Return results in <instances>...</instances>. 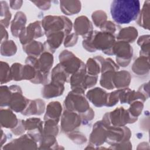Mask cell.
<instances>
[{
    "instance_id": "bcb514c9",
    "label": "cell",
    "mask_w": 150,
    "mask_h": 150,
    "mask_svg": "<svg viewBox=\"0 0 150 150\" xmlns=\"http://www.w3.org/2000/svg\"><path fill=\"white\" fill-rule=\"evenodd\" d=\"M23 1H10V6L11 8L15 10L19 9L22 6Z\"/></svg>"
},
{
    "instance_id": "30bf717a",
    "label": "cell",
    "mask_w": 150,
    "mask_h": 150,
    "mask_svg": "<svg viewBox=\"0 0 150 150\" xmlns=\"http://www.w3.org/2000/svg\"><path fill=\"white\" fill-rule=\"evenodd\" d=\"M81 118L78 112L65 110L61 118V128L63 132H70L79 127Z\"/></svg>"
},
{
    "instance_id": "d590c367",
    "label": "cell",
    "mask_w": 150,
    "mask_h": 150,
    "mask_svg": "<svg viewBox=\"0 0 150 150\" xmlns=\"http://www.w3.org/2000/svg\"><path fill=\"white\" fill-rule=\"evenodd\" d=\"M91 18L94 25L97 27H100L105 22L107 21L106 13L102 10H98L92 13Z\"/></svg>"
},
{
    "instance_id": "ba28073f",
    "label": "cell",
    "mask_w": 150,
    "mask_h": 150,
    "mask_svg": "<svg viewBox=\"0 0 150 150\" xmlns=\"http://www.w3.org/2000/svg\"><path fill=\"white\" fill-rule=\"evenodd\" d=\"M108 116L110 124L117 127L124 126L128 123H134L138 119V117L132 116L128 110L124 109V107L117 108L113 111L108 112Z\"/></svg>"
},
{
    "instance_id": "277c9868",
    "label": "cell",
    "mask_w": 150,
    "mask_h": 150,
    "mask_svg": "<svg viewBox=\"0 0 150 150\" xmlns=\"http://www.w3.org/2000/svg\"><path fill=\"white\" fill-rule=\"evenodd\" d=\"M84 92L72 90L69 92L64 101L66 110L79 114L86 112L90 108V105L84 96Z\"/></svg>"
},
{
    "instance_id": "5bb4252c",
    "label": "cell",
    "mask_w": 150,
    "mask_h": 150,
    "mask_svg": "<svg viewBox=\"0 0 150 150\" xmlns=\"http://www.w3.org/2000/svg\"><path fill=\"white\" fill-rule=\"evenodd\" d=\"M75 33L82 36L84 38L88 36L93 32V25L87 17L80 16L77 17L74 24Z\"/></svg>"
},
{
    "instance_id": "cb8c5ba5",
    "label": "cell",
    "mask_w": 150,
    "mask_h": 150,
    "mask_svg": "<svg viewBox=\"0 0 150 150\" xmlns=\"http://www.w3.org/2000/svg\"><path fill=\"white\" fill-rule=\"evenodd\" d=\"M60 7L64 14L73 15L81 11V4L79 1H61Z\"/></svg>"
},
{
    "instance_id": "2e32d148",
    "label": "cell",
    "mask_w": 150,
    "mask_h": 150,
    "mask_svg": "<svg viewBox=\"0 0 150 150\" xmlns=\"http://www.w3.org/2000/svg\"><path fill=\"white\" fill-rule=\"evenodd\" d=\"M64 36L65 34L63 31L53 32L46 35L47 40L43 44L44 49L51 53H54L62 44Z\"/></svg>"
},
{
    "instance_id": "52a82bcc",
    "label": "cell",
    "mask_w": 150,
    "mask_h": 150,
    "mask_svg": "<svg viewBox=\"0 0 150 150\" xmlns=\"http://www.w3.org/2000/svg\"><path fill=\"white\" fill-rule=\"evenodd\" d=\"M59 60L60 63L70 76L76 72L84 63L73 53L68 50H63L60 53Z\"/></svg>"
},
{
    "instance_id": "3957f363",
    "label": "cell",
    "mask_w": 150,
    "mask_h": 150,
    "mask_svg": "<svg viewBox=\"0 0 150 150\" xmlns=\"http://www.w3.org/2000/svg\"><path fill=\"white\" fill-rule=\"evenodd\" d=\"M41 24L46 35L63 31L65 36H67L71 31L73 26L71 21L64 16H46L42 21Z\"/></svg>"
},
{
    "instance_id": "8d00e7d4",
    "label": "cell",
    "mask_w": 150,
    "mask_h": 150,
    "mask_svg": "<svg viewBox=\"0 0 150 150\" xmlns=\"http://www.w3.org/2000/svg\"><path fill=\"white\" fill-rule=\"evenodd\" d=\"M22 68L23 65L20 63H15L11 67L12 80L15 81L22 80Z\"/></svg>"
},
{
    "instance_id": "ab89813d",
    "label": "cell",
    "mask_w": 150,
    "mask_h": 150,
    "mask_svg": "<svg viewBox=\"0 0 150 150\" xmlns=\"http://www.w3.org/2000/svg\"><path fill=\"white\" fill-rule=\"evenodd\" d=\"M100 28L102 32L110 33L114 35L117 30V26L111 21H106L100 27Z\"/></svg>"
},
{
    "instance_id": "6da1fadb",
    "label": "cell",
    "mask_w": 150,
    "mask_h": 150,
    "mask_svg": "<svg viewBox=\"0 0 150 150\" xmlns=\"http://www.w3.org/2000/svg\"><path fill=\"white\" fill-rule=\"evenodd\" d=\"M137 0H114L110 5L111 16L117 24H127L136 20L141 8Z\"/></svg>"
},
{
    "instance_id": "d6a6232c",
    "label": "cell",
    "mask_w": 150,
    "mask_h": 150,
    "mask_svg": "<svg viewBox=\"0 0 150 150\" xmlns=\"http://www.w3.org/2000/svg\"><path fill=\"white\" fill-rule=\"evenodd\" d=\"M114 72L115 71H106L102 73L100 83L103 87L108 90H112L115 88L113 84Z\"/></svg>"
},
{
    "instance_id": "7402d4cb",
    "label": "cell",
    "mask_w": 150,
    "mask_h": 150,
    "mask_svg": "<svg viewBox=\"0 0 150 150\" xmlns=\"http://www.w3.org/2000/svg\"><path fill=\"white\" fill-rule=\"evenodd\" d=\"M131 81V76L128 71L122 70L115 71L113 76V84L115 88L122 89L127 88Z\"/></svg>"
},
{
    "instance_id": "ac0fdd59",
    "label": "cell",
    "mask_w": 150,
    "mask_h": 150,
    "mask_svg": "<svg viewBox=\"0 0 150 150\" xmlns=\"http://www.w3.org/2000/svg\"><path fill=\"white\" fill-rule=\"evenodd\" d=\"M26 23V16L25 14L21 11L16 12L11 25L12 35L15 37H19L21 32L25 28Z\"/></svg>"
},
{
    "instance_id": "9a60e30c",
    "label": "cell",
    "mask_w": 150,
    "mask_h": 150,
    "mask_svg": "<svg viewBox=\"0 0 150 150\" xmlns=\"http://www.w3.org/2000/svg\"><path fill=\"white\" fill-rule=\"evenodd\" d=\"M108 94L103 89L96 87L87 91L86 97L93 105L101 107L106 105Z\"/></svg>"
},
{
    "instance_id": "ffe728a7",
    "label": "cell",
    "mask_w": 150,
    "mask_h": 150,
    "mask_svg": "<svg viewBox=\"0 0 150 150\" xmlns=\"http://www.w3.org/2000/svg\"><path fill=\"white\" fill-rule=\"evenodd\" d=\"M62 107L59 101H52L49 103L46 108L44 120H51L59 122L62 114Z\"/></svg>"
},
{
    "instance_id": "4dcf8cb0",
    "label": "cell",
    "mask_w": 150,
    "mask_h": 150,
    "mask_svg": "<svg viewBox=\"0 0 150 150\" xmlns=\"http://www.w3.org/2000/svg\"><path fill=\"white\" fill-rule=\"evenodd\" d=\"M1 25L5 28H8L9 25L11 18V13L9 11V5L6 1H1Z\"/></svg>"
},
{
    "instance_id": "4fadbf2b",
    "label": "cell",
    "mask_w": 150,
    "mask_h": 150,
    "mask_svg": "<svg viewBox=\"0 0 150 150\" xmlns=\"http://www.w3.org/2000/svg\"><path fill=\"white\" fill-rule=\"evenodd\" d=\"M107 135V125L103 121H99L93 126L90 137V142L93 144L100 145L105 141Z\"/></svg>"
},
{
    "instance_id": "e575fe53",
    "label": "cell",
    "mask_w": 150,
    "mask_h": 150,
    "mask_svg": "<svg viewBox=\"0 0 150 150\" xmlns=\"http://www.w3.org/2000/svg\"><path fill=\"white\" fill-rule=\"evenodd\" d=\"M12 80L11 67L8 63L1 62V83H8Z\"/></svg>"
},
{
    "instance_id": "f6af8a7d",
    "label": "cell",
    "mask_w": 150,
    "mask_h": 150,
    "mask_svg": "<svg viewBox=\"0 0 150 150\" xmlns=\"http://www.w3.org/2000/svg\"><path fill=\"white\" fill-rule=\"evenodd\" d=\"M32 3L35 4L36 6L42 10H48L51 6L50 1H31Z\"/></svg>"
},
{
    "instance_id": "e0dca14e",
    "label": "cell",
    "mask_w": 150,
    "mask_h": 150,
    "mask_svg": "<svg viewBox=\"0 0 150 150\" xmlns=\"http://www.w3.org/2000/svg\"><path fill=\"white\" fill-rule=\"evenodd\" d=\"M64 84L51 81L49 84H45L42 90V95L44 98H50L58 97L63 94L64 91Z\"/></svg>"
},
{
    "instance_id": "4316f807",
    "label": "cell",
    "mask_w": 150,
    "mask_h": 150,
    "mask_svg": "<svg viewBox=\"0 0 150 150\" xmlns=\"http://www.w3.org/2000/svg\"><path fill=\"white\" fill-rule=\"evenodd\" d=\"M70 75L66 71L60 63H59L52 71L51 81L64 84V82H69L70 81Z\"/></svg>"
},
{
    "instance_id": "c3c4849f",
    "label": "cell",
    "mask_w": 150,
    "mask_h": 150,
    "mask_svg": "<svg viewBox=\"0 0 150 150\" xmlns=\"http://www.w3.org/2000/svg\"><path fill=\"white\" fill-rule=\"evenodd\" d=\"M1 43L6 41L8 38V34L6 29H5V28L1 25Z\"/></svg>"
},
{
    "instance_id": "8992f818",
    "label": "cell",
    "mask_w": 150,
    "mask_h": 150,
    "mask_svg": "<svg viewBox=\"0 0 150 150\" xmlns=\"http://www.w3.org/2000/svg\"><path fill=\"white\" fill-rule=\"evenodd\" d=\"M114 54L116 55V60L118 65L127 66L132 59L133 49L129 43L118 41L115 43L113 47Z\"/></svg>"
},
{
    "instance_id": "d4e9b609",
    "label": "cell",
    "mask_w": 150,
    "mask_h": 150,
    "mask_svg": "<svg viewBox=\"0 0 150 150\" xmlns=\"http://www.w3.org/2000/svg\"><path fill=\"white\" fill-rule=\"evenodd\" d=\"M132 69L133 72L138 75L147 74L149 70V57L139 56L134 62Z\"/></svg>"
},
{
    "instance_id": "d6986e66",
    "label": "cell",
    "mask_w": 150,
    "mask_h": 150,
    "mask_svg": "<svg viewBox=\"0 0 150 150\" xmlns=\"http://www.w3.org/2000/svg\"><path fill=\"white\" fill-rule=\"evenodd\" d=\"M45 104L41 99L29 100L26 108L21 112L24 115H41L45 111Z\"/></svg>"
},
{
    "instance_id": "7c38bea8",
    "label": "cell",
    "mask_w": 150,
    "mask_h": 150,
    "mask_svg": "<svg viewBox=\"0 0 150 150\" xmlns=\"http://www.w3.org/2000/svg\"><path fill=\"white\" fill-rule=\"evenodd\" d=\"M26 130L28 134L36 142H39L43 135V122L40 118H30L25 121Z\"/></svg>"
},
{
    "instance_id": "836d02e7",
    "label": "cell",
    "mask_w": 150,
    "mask_h": 150,
    "mask_svg": "<svg viewBox=\"0 0 150 150\" xmlns=\"http://www.w3.org/2000/svg\"><path fill=\"white\" fill-rule=\"evenodd\" d=\"M12 97V92L6 86L1 87V106L6 107L9 105Z\"/></svg>"
},
{
    "instance_id": "484cf974",
    "label": "cell",
    "mask_w": 150,
    "mask_h": 150,
    "mask_svg": "<svg viewBox=\"0 0 150 150\" xmlns=\"http://www.w3.org/2000/svg\"><path fill=\"white\" fill-rule=\"evenodd\" d=\"M137 36L138 30L133 26H129L121 29L117 36V39L119 41L132 43L135 40Z\"/></svg>"
},
{
    "instance_id": "7bdbcfd3",
    "label": "cell",
    "mask_w": 150,
    "mask_h": 150,
    "mask_svg": "<svg viewBox=\"0 0 150 150\" xmlns=\"http://www.w3.org/2000/svg\"><path fill=\"white\" fill-rule=\"evenodd\" d=\"M25 130L26 128L25 125V121L22 120H19L17 125L15 127L11 129L12 132L15 135L22 134L25 132Z\"/></svg>"
},
{
    "instance_id": "60d3db41",
    "label": "cell",
    "mask_w": 150,
    "mask_h": 150,
    "mask_svg": "<svg viewBox=\"0 0 150 150\" xmlns=\"http://www.w3.org/2000/svg\"><path fill=\"white\" fill-rule=\"evenodd\" d=\"M78 40V36L76 33L68 35L66 36L64 45L66 47H71L76 44Z\"/></svg>"
},
{
    "instance_id": "8fae6325",
    "label": "cell",
    "mask_w": 150,
    "mask_h": 150,
    "mask_svg": "<svg viewBox=\"0 0 150 150\" xmlns=\"http://www.w3.org/2000/svg\"><path fill=\"white\" fill-rule=\"evenodd\" d=\"M9 88L12 92V97L9 107L15 112H22L26 108L29 100L22 95V91L19 86L13 85L10 86Z\"/></svg>"
},
{
    "instance_id": "f1b7e54d",
    "label": "cell",
    "mask_w": 150,
    "mask_h": 150,
    "mask_svg": "<svg viewBox=\"0 0 150 150\" xmlns=\"http://www.w3.org/2000/svg\"><path fill=\"white\" fill-rule=\"evenodd\" d=\"M149 1H146L144 2L142 9L141 11H140L139 14V16L137 20L138 25L146 29H149Z\"/></svg>"
},
{
    "instance_id": "74e56055",
    "label": "cell",
    "mask_w": 150,
    "mask_h": 150,
    "mask_svg": "<svg viewBox=\"0 0 150 150\" xmlns=\"http://www.w3.org/2000/svg\"><path fill=\"white\" fill-rule=\"evenodd\" d=\"M130 107L128 110L129 112L134 117H138L142 112L144 107L143 102L139 100H136L130 104Z\"/></svg>"
},
{
    "instance_id": "83f0119b",
    "label": "cell",
    "mask_w": 150,
    "mask_h": 150,
    "mask_svg": "<svg viewBox=\"0 0 150 150\" xmlns=\"http://www.w3.org/2000/svg\"><path fill=\"white\" fill-rule=\"evenodd\" d=\"M23 50L26 53L32 56H38L40 55L44 50V46L40 42L32 41L23 46Z\"/></svg>"
},
{
    "instance_id": "b9f144b4",
    "label": "cell",
    "mask_w": 150,
    "mask_h": 150,
    "mask_svg": "<svg viewBox=\"0 0 150 150\" xmlns=\"http://www.w3.org/2000/svg\"><path fill=\"white\" fill-rule=\"evenodd\" d=\"M97 81V76H91L86 74L84 81V87L85 89L90 88L94 86Z\"/></svg>"
},
{
    "instance_id": "7a4b0ae2",
    "label": "cell",
    "mask_w": 150,
    "mask_h": 150,
    "mask_svg": "<svg viewBox=\"0 0 150 150\" xmlns=\"http://www.w3.org/2000/svg\"><path fill=\"white\" fill-rule=\"evenodd\" d=\"M115 43V38L113 34L95 30L84 38L83 46L90 52L100 50L106 54L113 55V47Z\"/></svg>"
},
{
    "instance_id": "ee69618b",
    "label": "cell",
    "mask_w": 150,
    "mask_h": 150,
    "mask_svg": "<svg viewBox=\"0 0 150 150\" xmlns=\"http://www.w3.org/2000/svg\"><path fill=\"white\" fill-rule=\"evenodd\" d=\"M81 118V121L87 122L88 121L91 120L94 116V112L91 108H89L87 111H86L80 114Z\"/></svg>"
},
{
    "instance_id": "9c48e42d",
    "label": "cell",
    "mask_w": 150,
    "mask_h": 150,
    "mask_svg": "<svg viewBox=\"0 0 150 150\" xmlns=\"http://www.w3.org/2000/svg\"><path fill=\"white\" fill-rule=\"evenodd\" d=\"M41 22L39 21L30 23L20 33L19 38L21 43L25 45L32 41L33 39L39 38L44 35L42 29Z\"/></svg>"
},
{
    "instance_id": "44dd1931",
    "label": "cell",
    "mask_w": 150,
    "mask_h": 150,
    "mask_svg": "<svg viewBox=\"0 0 150 150\" xmlns=\"http://www.w3.org/2000/svg\"><path fill=\"white\" fill-rule=\"evenodd\" d=\"M18 121L16 116L10 109L1 110V124L2 127L12 129L17 125Z\"/></svg>"
},
{
    "instance_id": "f546056e",
    "label": "cell",
    "mask_w": 150,
    "mask_h": 150,
    "mask_svg": "<svg viewBox=\"0 0 150 150\" xmlns=\"http://www.w3.org/2000/svg\"><path fill=\"white\" fill-rule=\"evenodd\" d=\"M86 70L87 74L97 76L101 71V63L97 56L94 58H90L86 64Z\"/></svg>"
},
{
    "instance_id": "5b68a950",
    "label": "cell",
    "mask_w": 150,
    "mask_h": 150,
    "mask_svg": "<svg viewBox=\"0 0 150 150\" xmlns=\"http://www.w3.org/2000/svg\"><path fill=\"white\" fill-rule=\"evenodd\" d=\"M131 135L130 129L125 126L107 125L105 141L112 145H115L128 141Z\"/></svg>"
},
{
    "instance_id": "1f68e13d",
    "label": "cell",
    "mask_w": 150,
    "mask_h": 150,
    "mask_svg": "<svg viewBox=\"0 0 150 150\" xmlns=\"http://www.w3.org/2000/svg\"><path fill=\"white\" fill-rule=\"evenodd\" d=\"M16 45L13 40H6L1 43V54L5 56H11L16 53Z\"/></svg>"
},
{
    "instance_id": "603a6c76",
    "label": "cell",
    "mask_w": 150,
    "mask_h": 150,
    "mask_svg": "<svg viewBox=\"0 0 150 150\" xmlns=\"http://www.w3.org/2000/svg\"><path fill=\"white\" fill-rule=\"evenodd\" d=\"M53 63V56L52 53L45 51L38 59V69L44 74H48L49 70Z\"/></svg>"
},
{
    "instance_id": "7dc6e473",
    "label": "cell",
    "mask_w": 150,
    "mask_h": 150,
    "mask_svg": "<svg viewBox=\"0 0 150 150\" xmlns=\"http://www.w3.org/2000/svg\"><path fill=\"white\" fill-rule=\"evenodd\" d=\"M149 42V35H143L140 36L138 40H137V44L139 45L140 46L145 43Z\"/></svg>"
},
{
    "instance_id": "f35d334b",
    "label": "cell",
    "mask_w": 150,
    "mask_h": 150,
    "mask_svg": "<svg viewBox=\"0 0 150 150\" xmlns=\"http://www.w3.org/2000/svg\"><path fill=\"white\" fill-rule=\"evenodd\" d=\"M120 92V89H118L116 91L108 93L107 96V100L105 106L112 107L115 105L119 101Z\"/></svg>"
}]
</instances>
